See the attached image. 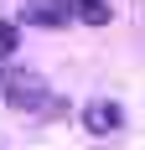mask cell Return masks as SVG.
Instances as JSON below:
<instances>
[{"label":"cell","mask_w":145,"mask_h":150,"mask_svg":"<svg viewBox=\"0 0 145 150\" xmlns=\"http://www.w3.org/2000/svg\"><path fill=\"white\" fill-rule=\"evenodd\" d=\"M0 88H5V98H11L16 109H36L47 98V83L31 73V67H5V73H0Z\"/></svg>","instance_id":"6da1fadb"},{"label":"cell","mask_w":145,"mask_h":150,"mask_svg":"<svg viewBox=\"0 0 145 150\" xmlns=\"http://www.w3.org/2000/svg\"><path fill=\"white\" fill-rule=\"evenodd\" d=\"M21 11H26V21H31V26H47V31L72 26V5H68V0H26Z\"/></svg>","instance_id":"7a4b0ae2"},{"label":"cell","mask_w":145,"mask_h":150,"mask_svg":"<svg viewBox=\"0 0 145 150\" xmlns=\"http://www.w3.org/2000/svg\"><path fill=\"white\" fill-rule=\"evenodd\" d=\"M119 119H124V114H119V104H114V98H93V104L83 109V124L93 129V135H109V129H119Z\"/></svg>","instance_id":"3957f363"},{"label":"cell","mask_w":145,"mask_h":150,"mask_svg":"<svg viewBox=\"0 0 145 150\" xmlns=\"http://www.w3.org/2000/svg\"><path fill=\"white\" fill-rule=\"evenodd\" d=\"M68 5H72V21H83V26H109L114 21V11L104 0H68Z\"/></svg>","instance_id":"277c9868"},{"label":"cell","mask_w":145,"mask_h":150,"mask_svg":"<svg viewBox=\"0 0 145 150\" xmlns=\"http://www.w3.org/2000/svg\"><path fill=\"white\" fill-rule=\"evenodd\" d=\"M16 47H21V31H16V26H11V21H0V62L11 57Z\"/></svg>","instance_id":"5b68a950"}]
</instances>
